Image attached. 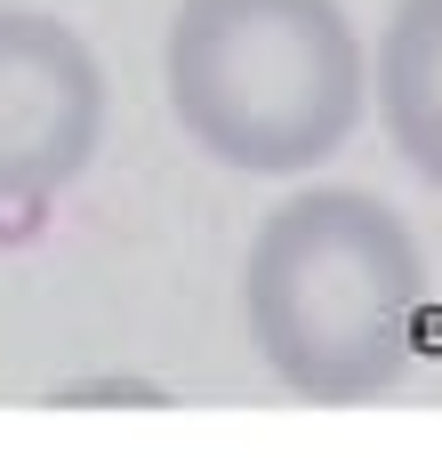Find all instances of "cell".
<instances>
[{"label":"cell","instance_id":"cell-1","mask_svg":"<svg viewBox=\"0 0 442 458\" xmlns=\"http://www.w3.org/2000/svg\"><path fill=\"white\" fill-rule=\"evenodd\" d=\"M177 105L225 161H314L354 121L346 16L330 0H193L177 24Z\"/></svg>","mask_w":442,"mask_h":458},{"label":"cell","instance_id":"cell-2","mask_svg":"<svg viewBox=\"0 0 442 458\" xmlns=\"http://www.w3.org/2000/svg\"><path fill=\"white\" fill-rule=\"evenodd\" d=\"M395 129H411L427 161H442V16L427 24V8L395 24Z\"/></svg>","mask_w":442,"mask_h":458}]
</instances>
